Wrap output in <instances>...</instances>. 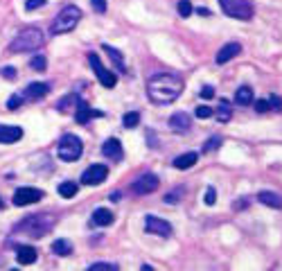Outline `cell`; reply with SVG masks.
<instances>
[{"instance_id":"obj_1","label":"cell","mask_w":282,"mask_h":271,"mask_svg":"<svg viewBox=\"0 0 282 271\" xmlns=\"http://www.w3.org/2000/svg\"><path fill=\"white\" fill-rule=\"evenodd\" d=\"M180 93H183V79L169 72L151 77L147 84V95L154 104H172L180 98Z\"/></svg>"},{"instance_id":"obj_25","label":"cell","mask_w":282,"mask_h":271,"mask_svg":"<svg viewBox=\"0 0 282 271\" xmlns=\"http://www.w3.org/2000/svg\"><path fill=\"white\" fill-rule=\"evenodd\" d=\"M235 102L239 106H248V104H253V88L251 86H239L235 90Z\"/></svg>"},{"instance_id":"obj_4","label":"cell","mask_w":282,"mask_h":271,"mask_svg":"<svg viewBox=\"0 0 282 271\" xmlns=\"http://www.w3.org/2000/svg\"><path fill=\"white\" fill-rule=\"evenodd\" d=\"M82 151H84V145L82 140H79V136L75 133H66L61 136L59 140V147H56V154L64 163H75L82 158Z\"/></svg>"},{"instance_id":"obj_16","label":"cell","mask_w":282,"mask_h":271,"mask_svg":"<svg viewBox=\"0 0 282 271\" xmlns=\"http://www.w3.org/2000/svg\"><path fill=\"white\" fill-rule=\"evenodd\" d=\"M50 93V84L45 82H34L30 86L25 88V93H23V98H30V100H41L45 95Z\"/></svg>"},{"instance_id":"obj_21","label":"cell","mask_w":282,"mask_h":271,"mask_svg":"<svg viewBox=\"0 0 282 271\" xmlns=\"http://www.w3.org/2000/svg\"><path fill=\"white\" fill-rule=\"evenodd\" d=\"M257 199H259V203H264V206L275 208V210H282V197H280V195H275V192H271V190H262V192L257 195Z\"/></svg>"},{"instance_id":"obj_44","label":"cell","mask_w":282,"mask_h":271,"mask_svg":"<svg viewBox=\"0 0 282 271\" xmlns=\"http://www.w3.org/2000/svg\"><path fill=\"white\" fill-rule=\"evenodd\" d=\"M0 208H3V199H0Z\"/></svg>"},{"instance_id":"obj_32","label":"cell","mask_w":282,"mask_h":271,"mask_svg":"<svg viewBox=\"0 0 282 271\" xmlns=\"http://www.w3.org/2000/svg\"><path fill=\"white\" fill-rule=\"evenodd\" d=\"M115 269L117 264H111V262H95L88 267V271H115Z\"/></svg>"},{"instance_id":"obj_40","label":"cell","mask_w":282,"mask_h":271,"mask_svg":"<svg viewBox=\"0 0 282 271\" xmlns=\"http://www.w3.org/2000/svg\"><path fill=\"white\" fill-rule=\"evenodd\" d=\"M269 106H271V109H275V111H280L282 109V98H275V95H273V98L269 100Z\"/></svg>"},{"instance_id":"obj_35","label":"cell","mask_w":282,"mask_h":271,"mask_svg":"<svg viewBox=\"0 0 282 271\" xmlns=\"http://www.w3.org/2000/svg\"><path fill=\"white\" fill-rule=\"evenodd\" d=\"M214 115V109L210 106H196V118H212Z\"/></svg>"},{"instance_id":"obj_14","label":"cell","mask_w":282,"mask_h":271,"mask_svg":"<svg viewBox=\"0 0 282 271\" xmlns=\"http://www.w3.org/2000/svg\"><path fill=\"white\" fill-rule=\"evenodd\" d=\"M241 52V45L239 43H226L224 48H219V52H217V66H224V64H228L230 59H235L237 54Z\"/></svg>"},{"instance_id":"obj_6","label":"cell","mask_w":282,"mask_h":271,"mask_svg":"<svg viewBox=\"0 0 282 271\" xmlns=\"http://www.w3.org/2000/svg\"><path fill=\"white\" fill-rule=\"evenodd\" d=\"M219 5H221L226 16H230V18L251 21L253 14H255V9H253V5L248 0H219Z\"/></svg>"},{"instance_id":"obj_38","label":"cell","mask_w":282,"mask_h":271,"mask_svg":"<svg viewBox=\"0 0 282 271\" xmlns=\"http://www.w3.org/2000/svg\"><path fill=\"white\" fill-rule=\"evenodd\" d=\"M43 5H45V0H27V3H25V9H27V11H34V9L43 7Z\"/></svg>"},{"instance_id":"obj_12","label":"cell","mask_w":282,"mask_h":271,"mask_svg":"<svg viewBox=\"0 0 282 271\" xmlns=\"http://www.w3.org/2000/svg\"><path fill=\"white\" fill-rule=\"evenodd\" d=\"M23 138V129L14 124H0V143L3 145H14Z\"/></svg>"},{"instance_id":"obj_15","label":"cell","mask_w":282,"mask_h":271,"mask_svg":"<svg viewBox=\"0 0 282 271\" xmlns=\"http://www.w3.org/2000/svg\"><path fill=\"white\" fill-rule=\"evenodd\" d=\"M102 113L99 111H93L88 106V102H84V100H79V104H77V109H75V120L79 124H86L90 118H99Z\"/></svg>"},{"instance_id":"obj_41","label":"cell","mask_w":282,"mask_h":271,"mask_svg":"<svg viewBox=\"0 0 282 271\" xmlns=\"http://www.w3.org/2000/svg\"><path fill=\"white\" fill-rule=\"evenodd\" d=\"M212 95H214V88H212V86H206V88L201 90V98H203V100H210Z\"/></svg>"},{"instance_id":"obj_34","label":"cell","mask_w":282,"mask_h":271,"mask_svg":"<svg viewBox=\"0 0 282 271\" xmlns=\"http://www.w3.org/2000/svg\"><path fill=\"white\" fill-rule=\"evenodd\" d=\"M21 104H23V95H11V98L7 100V109L9 111H16Z\"/></svg>"},{"instance_id":"obj_27","label":"cell","mask_w":282,"mask_h":271,"mask_svg":"<svg viewBox=\"0 0 282 271\" xmlns=\"http://www.w3.org/2000/svg\"><path fill=\"white\" fill-rule=\"evenodd\" d=\"M77 104H79V98L77 95H66L64 100L56 104V109H59L61 113H66V111H75L77 109Z\"/></svg>"},{"instance_id":"obj_24","label":"cell","mask_w":282,"mask_h":271,"mask_svg":"<svg viewBox=\"0 0 282 271\" xmlns=\"http://www.w3.org/2000/svg\"><path fill=\"white\" fill-rule=\"evenodd\" d=\"M196 161H199V154H196V151H188V154H180L178 158H174V167L176 169H188V167L194 165Z\"/></svg>"},{"instance_id":"obj_19","label":"cell","mask_w":282,"mask_h":271,"mask_svg":"<svg viewBox=\"0 0 282 271\" xmlns=\"http://www.w3.org/2000/svg\"><path fill=\"white\" fill-rule=\"evenodd\" d=\"M214 118H217V122H221V124H226L233 118V104H230L228 100H219L217 102V109H214Z\"/></svg>"},{"instance_id":"obj_7","label":"cell","mask_w":282,"mask_h":271,"mask_svg":"<svg viewBox=\"0 0 282 271\" xmlns=\"http://www.w3.org/2000/svg\"><path fill=\"white\" fill-rule=\"evenodd\" d=\"M88 61H90V66H93V72L97 75V79H99L102 86H104V88H113V86H115V84H117V77L113 75L109 68H104V64L99 61L97 54L90 52V54H88Z\"/></svg>"},{"instance_id":"obj_23","label":"cell","mask_w":282,"mask_h":271,"mask_svg":"<svg viewBox=\"0 0 282 271\" xmlns=\"http://www.w3.org/2000/svg\"><path fill=\"white\" fill-rule=\"evenodd\" d=\"M113 219H115V215H113L109 208H97V210L93 212V224L95 226H109V224H113Z\"/></svg>"},{"instance_id":"obj_8","label":"cell","mask_w":282,"mask_h":271,"mask_svg":"<svg viewBox=\"0 0 282 271\" xmlns=\"http://www.w3.org/2000/svg\"><path fill=\"white\" fill-rule=\"evenodd\" d=\"M41 199H43V190H38V188H18L14 192V197H11V203L23 208V206H32V203H36Z\"/></svg>"},{"instance_id":"obj_18","label":"cell","mask_w":282,"mask_h":271,"mask_svg":"<svg viewBox=\"0 0 282 271\" xmlns=\"http://www.w3.org/2000/svg\"><path fill=\"white\" fill-rule=\"evenodd\" d=\"M16 258H18V264H32V262H36L38 253L30 244H21V246H16Z\"/></svg>"},{"instance_id":"obj_37","label":"cell","mask_w":282,"mask_h":271,"mask_svg":"<svg viewBox=\"0 0 282 271\" xmlns=\"http://www.w3.org/2000/svg\"><path fill=\"white\" fill-rule=\"evenodd\" d=\"M90 5L97 14H106V0H90Z\"/></svg>"},{"instance_id":"obj_10","label":"cell","mask_w":282,"mask_h":271,"mask_svg":"<svg viewBox=\"0 0 282 271\" xmlns=\"http://www.w3.org/2000/svg\"><path fill=\"white\" fill-rule=\"evenodd\" d=\"M106 177H109V167L106 165H90L84 169V174H82V183L84 185H99V183H104Z\"/></svg>"},{"instance_id":"obj_39","label":"cell","mask_w":282,"mask_h":271,"mask_svg":"<svg viewBox=\"0 0 282 271\" xmlns=\"http://www.w3.org/2000/svg\"><path fill=\"white\" fill-rule=\"evenodd\" d=\"M271 109V106H269V100H257L255 102V111L257 113H267Z\"/></svg>"},{"instance_id":"obj_42","label":"cell","mask_w":282,"mask_h":271,"mask_svg":"<svg viewBox=\"0 0 282 271\" xmlns=\"http://www.w3.org/2000/svg\"><path fill=\"white\" fill-rule=\"evenodd\" d=\"M0 75L11 79V77H16V70H14V68H3V70H0Z\"/></svg>"},{"instance_id":"obj_2","label":"cell","mask_w":282,"mask_h":271,"mask_svg":"<svg viewBox=\"0 0 282 271\" xmlns=\"http://www.w3.org/2000/svg\"><path fill=\"white\" fill-rule=\"evenodd\" d=\"M45 43V36L38 27H25L16 34V38L9 45V52H32Z\"/></svg>"},{"instance_id":"obj_28","label":"cell","mask_w":282,"mask_h":271,"mask_svg":"<svg viewBox=\"0 0 282 271\" xmlns=\"http://www.w3.org/2000/svg\"><path fill=\"white\" fill-rule=\"evenodd\" d=\"M140 124V113L138 111H131V113H124L122 115V127L124 129H133Z\"/></svg>"},{"instance_id":"obj_9","label":"cell","mask_w":282,"mask_h":271,"mask_svg":"<svg viewBox=\"0 0 282 271\" xmlns=\"http://www.w3.org/2000/svg\"><path fill=\"white\" fill-rule=\"evenodd\" d=\"M145 230L151 235H158V237H169L172 235V224L165 222V219H160V217H154V215H147Z\"/></svg>"},{"instance_id":"obj_26","label":"cell","mask_w":282,"mask_h":271,"mask_svg":"<svg viewBox=\"0 0 282 271\" xmlns=\"http://www.w3.org/2000/svg\"><path fill=\"white\" fill-rule=\"evenodd\" d=\"M79 192V185L75 183V181H64V183L59 185V195L64 197V199H72Z\"/></svg>"},{"instance_id":"obj_36","label":"cell","mask_w":282,"mask_h":271,"mask_svg":"<svg viewBox=\"0 0 282 271\" xmlns=\"http://www.w3.org/2000/svg\"><path fill=\"white\" fill-rule=\"evenodd\" d=\"M203 201H206L208 206H212V203L217 201V190H214V188H208V190H206V197H203Z\"/></svg>"},{"instance_id":"obj_33","label":"cell","mask_w":282,"mask_h":271,"mask_svg":"<svg viewBox=\"0 0 282 271\" xmlns=\"http://www.w3.org/2000/svg\"><path fill=\"white\" fill-rule=\"evenodd\" d=\"M183 188H174L172 192H169V195H165V201L167 203H176V201H180V199H183Z\"/></svg>"},{"instance_id":"obj_43","label":"cell","mask_w":282,"mask_h":271,"mask_svg":"<svg viewBox=\"0 0 282 271\" xmlns=\"http://www.w3.org/2000/svg\"><path fill=\"white\" fill-rule=\"evenodd\" d=\"M196 11H199V14H201V16H210V11H208L206 7H199V9H196Z\"/></svg>"},{"instance_id":"obj_17","label":"cell","mask_w":282,"mask_h":271,"mask_svg":"<svg viewBox=\"0 0 282 271\" xmlns=\"http://www.w3.org/2000/svg\"><path fill=\"white\" fill-rule=\"evenodd\" d=\"M169 127H172V131H190V127H192V120H190V115L188 113H174L172 118H169Z\"/></svg>"},{"instance_id":"obj_20","label":"cell","mask_w":282,"mask_h":271,"mask_svg":"<svg viewBox=\"0 0 282 271\" xmlns=\"http://www.w3.org/2000/svg\"><path fill=\"white\" fill-rule=\"evenodd\" d=\"M102 48H104V52L109 54V59L113 61V66L117 68V72H127V64H124V56H122L120 50L113 48V45H109V43H104Z\"/></svg>"},{"instance_id":"obj_29","label":"cell","mask_w":282,"mask_h":271,"mask_svg":"<svg viewBox=\"0 0 282 271\" xmlns=\"http://www.w3.org/2000/svg\"><path fill=\"white\" fill-rule=\"evenodd\" d=\"M30 68H32V70H36V72H43L45 68H48V59H45L43 54H36V56H34V59L30 61Z\"/></svg>"},{"instance_id":"obj_30","label":"cell","mask_w":282,"mask_h":271,"mask_svg":"<svg viewBox=\"0 0 282 271\" xmlns=\"http://www.w3.org/2000/svg\"><path fill=\"white\" fill-rule=\"evenodd\" d=\"M221 136H212L210 140H208L206 145H203V154H210V151H214V149H219V147H221Z\"/></svg>"},{"instance_id":"obj_3","label":"cell","mask_w":282,"mask_h":271,"mask_svg":"<svg viewBox=\"0 0 282 271\" xmlns=\"http://www.w3.org/2000/svg\"><path fill=\"white\" fill-rule=\"evenodd\" d=\"M79 21H82V9L75 7V5H68V7H64L59 14H56V18L52 21L50 32H52L54 36H59V34H68V32H72L79 25Z\"/></svg>"},{"instance_id":"obj_11","label":"cell","mask_w":282,"mask_h":271,"mask_svg":"<svg viewBox=\"0 0 282 271\" xmlns=\"http://www.w3.org/2000/svg\"><path fill=\"white\" fill-rule=\"evenodd\" d=\"M158 185H160V181H158L156 174H151V172H147L143 174L140 179H135L133 181V192L135 195H151V192H156L158 190Z\"/></svg>"},{"instance_id":"obj_5","label":"cell","mask_w":282,"mask_h":271,"mask_svg":"<svg viewBox=\"0 0 282 271\" xmlns=\"http://www.w3.org/2000/svg\"><path fill=\"white\" fill-rule=\"evenodd\" d=\"M52 224H54V219L48 217V215H32V217H27L25 222L18 226V230L21 233L32 235V237H43L50 228H52Z\"/></svg>"},{"instance_id":"obj_22","label":"cell","mask_w":282,"mask_h":271,"mask_svg":"<svg viewBox=\"0 0 282 271\" xmlns=\"http://www.w3.org/2000/svg\"><path fill=\"white\" fill-rule=\"evenodd\" d=\"M72 248H75V246H72V242L64 240V237L52 242V253H54V256H59V258H68L72 253Z\"/></svg>"},{"instance_id":"obj_13","label":"cell","mask_w":282,"mask_h":271,"mask_svg":"<svg viewBox=\"0 0 282 271\" xmlns=\"http://www.w3.org/2000/svg\"><path fill=\"white\" fill-rule=\"evenodd\" d=\"M102 154L111 161H122L124 151H122V143L117 138H109L104 145H102Z\"/></svg>"},{"instance_id":"obj_31","label":"cell","mask_w":282,"mask_h":271,"mask_svg":"<svg viewBox=\"0 0 282 271\" xmlns=\"http://www.w3.org/2000/svg\"><path fill=\"white\" fill-rule=\"evenodd\" d=\"M176 11H178L180 18H188V16L192 14V3H190V0H180L178 7H176Z\"/></svg>"}]
</instances>
